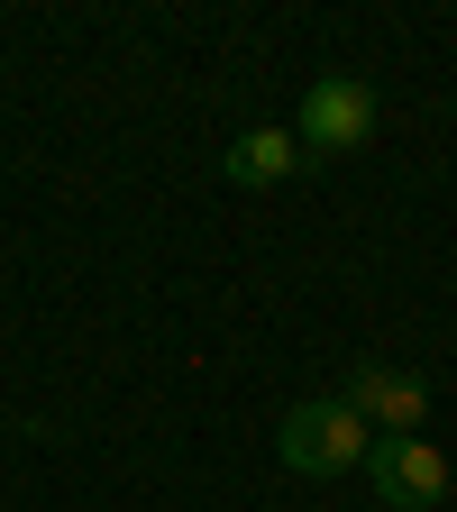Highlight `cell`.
I'll list each match as a JSON object with an SVG mask.
<instances>
[{
  "label": "cell",
  "mask_w": 457,
  "mask_h": 512,
  "mask_svg": "<svg viewBox=\"0 0 457 512\" xmlns=\"http://www.w3.org/2000/svg\"><path fill=\"white\" fill-rule=\"evenodd\" d=\"M348 412L375 430V439H421V421H430V384L412 375V366H348Z\"/></svg>",
  "instance_id": "cell-4"
},
{
  "label": "cell",
  "mask_w": 457,
  "mask_h": 512,
  "mask_svg": "<svg viewBox=\"0 0 457 512\" xmlns=\"http://www.w3.org/2000/svg\"><path fill=\"white\" fill-rule=\"evenodd\" d=\"M293 174H302V138L293 128H247V138L229 147V183H247V192H275Z\"/></svg>",
  "instance_id": "cell-5"
},
{
  "label": "cell",
  "mask_w": 457,
  "mask_h": 512,
  "mask_svg": "<svg viewBox=\"0 0 457 512\" xmlns=\"http://www.w3.org/2000/svg\"><path fill=\"white\" fill-rule=\"evenodd\" d=\"M366 485H375L384 512H439L457 476H448V458L430 439H375L366 448Z\"/></svg>",
  "instance_id": "cell-3"
},
{
  "label": "cell",
  "mask_w": 457,
  "mask_h": 512,
  "mask_svg": "<svg viewBox=\"0 0 457 512\" xmlns=\"http://www.w3.org/2000/svg\"><path fill=\"white\" fill-rule=\"evenodd\" d=\"M375 119H384V101L366 74H320L302 92L293 138H302V156H357V147H375Z\"/></svg>",
  "instance_id": "cell-2"
},
{
  "label": "cell",
  "mask_w": 457,
  "mask_h": 512,
  "mask_svg": "<svg viewBox=\"0 0 457 512\" xmlns=\"http://www.w3.org/2000/svg\"><path fill=\"white\" fill-rule=\"evenodd\" d=\"M366 448H375V430L348 412V394H302L275 421V458L293 476H366Z\"/></svg>",
  "instance_id": "cell-1"
}]
</instances>
